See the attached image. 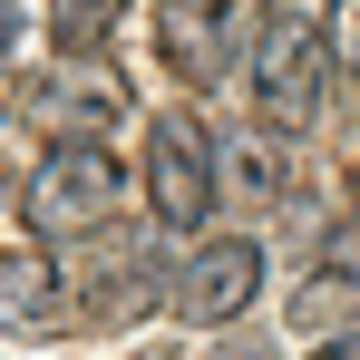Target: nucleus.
I'll return each instance as SVG.
<instances>
[{
    "label": "nucleus",
    "instance_id": "1",
    "mask_svg": "<svg viewBox=\"0 0 360 360\" xmlns=\"http://www.w3.org/2000/svg\"><path fill=\"white\" fill-rule=\"evenodd\" d=\"M117 195H127V166L98 146V136H59L39 166H30V185H20V224L39 243H78V234H98L108 214H117Z\"/></svg>",
    "mask_w": 360,
    "mask_h": 360
},
{
    "label": "nucleus",
    "instance_id": "2",
    "mask_svg": "<svg viewBox=\"0 0 360 360\" xmlns=\"http://www.w3.org/2000/svg\"><path fill=\"white\" fill-rule=\"evenodd\" d=\"M214 195H224V156H214L205 117L195 108H166V117L146 127V205H156V234H195L214 214Z\"/></svg>",
    "mask_w": 360,
    "mask_h": 360
},
{
    "label": "nucleus",
    "instance_id": "3",
    "mask_svg": "<svg viewBox=\"0 0 360 360\" xmlns=\"http://www.w3.org/2000/svg\"><path fill=\"white\" fill-rule=\"evenodd\" d=\"M321 88H331V49L311 39L302 10H273L263 49H253V117L273 136H311L321 127Z\"/></svg>",
    "mask_w": 360,
    "mask_h": 360
},
{
    "label": "nucleus",
    "instance_id": "4",
    "mask_svg": "<svg viewBox=\"0 0 360 360\" xmlns=\"http://www.w3.org/2000/svg\"><path fill=\"white\" fill-rule=\"evenodd\" d=\"M243 49H263V0H156V59L185 88L234 78Z\"/></svg>",
    "mask_w": 360,
    "mask_h": 360
},
{
    "label": "nucleus",
    "instance_id": "5",
    "mask_svg": "<svg viewBox=\"0 0 360 360\" xmlns=\"http://www.w3.org/2000/svg\"><path fill=\"white\" fill-rule=\"evenodd\" d=\"M253 292H263V243L253 234H214L166 273V311L195 331H224L234 311H253Z\"/></svg>",
    "mask_w": 360,
    "mask_h": 360
},
{
    "label": "nucleus",
    "instance_id": "6",
    "mask_svg": "<svg viewBox=\"0 0 360 360\" xmlns=\"http://www.w3.org/2000/svg\"><path fill=\"white\" fill-rule=\"evenodd\" d=\"M30 117L49 127V136H108V127L127 117V88L98 59H78V68H49V78L30 88Z\"/></svg>",
    "mask_w": 360,
    "mask_h": 360
},
{
    "label": "nucleus",
    "instance_id": "7",
    "mask_svg": "<svg viewBox=\"0 0 360 360\" xmlns=\"http://www.w3.org/2000/svg\"><path fill=\"white\" fill-rule=\"evenodd\" d=\"M59 321H68L59 243H10L0 253V331H59Z\"/></svg>",
    "mask_w": 360,
    "mask_h": 360
},
{
    "label": "nucleus",
    "instance_id": "8",
    "mask_svg": "<svg viewBox=\"0 0 360 360\" xmlns=\"http://www.w3.org/2000/svg\"><path fill=\"white\" fill-rule=\"evenodd\" d=\"M292 321L302 331H351L360 321V263H341V253L311 263V273L292 283Z\"/></svg>",
    "mask_w": 360,
    "mask_h": 360
},
{
    "label": "nucleus",
    "instance_id": "9",
    "mask_svg": "<svg viewBox=\"0 0 360 360\" xmlns=\"http://www.w3.org/2000/svg\"><path fill=\"white\" fill-rule=\"evenodd\" d=\"M127 20V0H49V39L68 59H98V39Z\"/></svg>",
    "mask_w": 360,
    "mask_h": 360
},
{
    "label": "nucleus",
    "instance_id": "10",
    "mask_svg": "<svg viewBox=\"0 0 360 360\" xmlns=\"http://www.w3.org/2000/svg\"><path fill=\"white\" fill-rule=\"evenodd\" d=\"M321 49H331V68L360 88V0H331V30H321Z\"/></svg>",
    "mask_w": 360,
    "mask_h": 360
},
{
    "label": "nucleus",
    "instance_id": "11",
    "mask_svg": "<svg viewBox=\"0 0 360 360\" xmlns=\"http://www.w3.org/2000/svg\"><path fill=\"white\" fill-rule=\"evenodd\" d=\"M205 360H273V351H263V341H243V331H234L224 351H205Z\"/></svg>",
    "mask_w": 360,
    "mask_h": 360
},
{
    "label": "nucleus",
    "instance_id": "12",
    "mask_svg": "<svg viewBox=\"0 0 360 360\" xmlns=\"http://www.w3.org/2000/svg\"><path fill=\"white\" fill-rule=\"evenodd\" d=\"M311 360H360V331H341V341H321Z\"/></svg>",
    "mask_w": 360,
    "mask_h": 360
},
{
    "label": "nucleus",
    "instance_id": "13",
    "mask_svg": "<svg viewBox=\"0 0 360 360\" xmlns=\"http://www.w3.org/2000/svg\"><path fill=\"white\" fill-rule=\"evenodd\" d=\"M10 39H20V0H0V59H10Z\"/></svg>",
    "mask_w": 360,
    "mask_h": 360
},
{
    "label": "nucleus",
    "instance_id": "14",
    "mask_svg": "<svg viewBox=\"0 0 360 360\" xmlns=\"http://www.w3.org/2000/svg\"><path fill=\"white\" fill-rule=\"evenodd\" d=\"M0 108H10V78H0Z\"/></svg>",
    "mask_w": 360,
    "mask_h": 360
}]
</instances>
